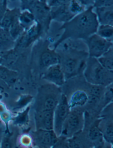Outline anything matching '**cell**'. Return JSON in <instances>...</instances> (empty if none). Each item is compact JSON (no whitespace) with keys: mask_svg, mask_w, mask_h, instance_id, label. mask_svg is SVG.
I'll list each match as a JSON object with an SVG mask.
<instances>
[{"mask_svg":"<svg viewBox=\"0 0 113 148\" xmlns=\"http://www.w3.org/2000/svg\"><path fill=\"white\" fill-rule=\"evenodd\" d=\"M21 12L20 8L15 7L11 9L7 8L0 23V27L9 30L13 24L19 21V15Z\"/></svg>","mask_w":113,"mask_h":148,"instance_id":"15","label":"cell"},{"mask_svg":"<svg viewBox=\"0 0 113 148\" xmlns=\"http://www.w3.org/2000/svg\"><path fill=\"white\" fill-rule=\"evenodd\" d=\"M88 137L90 141L95 145H102L103 141V136L102 131L98 127H92L88 133Z\"/></svg>","mask_w":113,"mask_h":148,"instance_id":"23","label":"cell"},{"mask_svg":"<svg viewBox=\"0 0 113 148\" xmlns=\"http://www.w3.org/2000/svg\"><path fill=\"white\" fill-rule=\"evenodd\" d=\"M2 81H1V79H0V83H1V82H2Z\"/></svg>","mask_w":113,"mask_h":148,"instance_id":"38","label":"cell"},{"mask_svg":"<svg viewBox=\"0 0 113 148\" xmlns=\"http://www.w3.org/2000/svg\"><path fill=\"white\" fill-rule=\"evenodd\" d=\"M5 5V3H4V0H0V5Z\"/></svg>","mask_w":113,"mask_h":148,"instance_id":"35","label":"cell"},{"mask_svg":"<svg viewBox=\"0 0 113 148\" xmlns=\"http://www.w3.org/2000/svg\"><path fill=\"white\" fill-rule=\"evenodd\" d=\"M68 4L51 9L52 21L64 24L74 17L68 9Z\"/></svg>","mask_w":113,"mask_h":148,"instance_id":"12","label":"cell"},{"mask_svg":"<svg viewBox=\"0 0 113 148\" xmlns=\"http://www.w3.org/2000/svg\"><path fill=\"white\" fill-rule=\"evenodd\" d=\"M34 134L36 143L42 147H51L58 142L57 135L53 130H37Z\"/></svg>","mask_w":113,"mask_h":148,"instance_id":"11","label":"cell"},{"mask_svg":"<svg viewBox=\"0 0 113 148\" xmlns=\"http://www.w3.org/2000/svg\"><path fill=\"white\" fill-rule=\"evenodd\" d=\"M2 58L1 53H0V65H2Z\"/></svg>","mask_w":113,"mask_h":148,"instance_id":"33","label":"cell"},{"mask_svg":"<svg viewBox=\"0 0 113 148\" xmlns=\"http://www.w3.org/2000/svg\"><path fill=\"white\" fill-rule=\"evenodd\" d=\"M92 85L90 88V94L91 96L95 98L99 97L101 96L103 91V86L97 85Z\"/></svg>","mask_w":113,"mask_h":148,"instance_id":"28","label":"cell"},{"mask_svg":"<svg viewBox=\"0 0 113 148\" xmlns=\"http://www.w3.org/2000/svg\"><path fill=\"white\" fill-rule=\"evenodd\" d=\"M30 10L34 14L36 21L44 29L49 28L52 21L51 9L46 3L37 1Z\"/></svg>","mask_w":113,"mask_h":148,"instance_id":"7","label":"cell"},{"mask_svg":"<svg viewBox=\"0 0 113 148\" xmlns=\"http://www.w3.org/2000/svg\"><path fill=\"white\" fill-rule=\"evenodd\" d=\"M60 56L54 49L44 51L39 58L40 66L45 69L53 65L60 64Z\"/></svg>","mask_w":113,"mask_h":148,"instance_id":"14","label":"cell"},{"mask_svg":"<svg viewBox=\"0 0 113 148\" xmlns=\"http://www.w3.org/2000/svg\"><path fill=\"white\" fill-rule=\"evenodd\" d=\"M113 6V0H95L93 7Z\"/></svg>","mask_w":113,"mask_h":148,"instance_id":"29","label":"cell"},{"mask_svg":"<svg viewBox=\"0 0 113 148\" xmlns=\"http://www.w3.org/2000/svg\"><path fill=\"white\" fill-rule=\"evenodd\" d=\"M8 1V0H4V3H5V5H7Z\"/></svg>","mask_w":113,"mask_h":148,"instance_id":"36","label":"cell"},{"mask_svg":"<svg viewBox=\"0 0 113 148\" xmlns=\"http://www.w3.org/2000/svg\"><path fill=\"white\" fill-rule=\"evenodd\" d=\"M70 1L71 0H47V4L51 9L68 4Z\"/></svg>","mask_w":113,"mask_h":148,"instance_id":"27","label":"cell"},{"mask_svg":"<svg viewBox=\"0 0 113 148\" xmlns=\"http://www.w3.org/2000/svg\"><path fill=\"white\" fill-rule=\"evenodd\" d=\"M21 2V10H30L37 0H19Z\"/></svg>","mask_w":113,"mask_h":148,"instance_id":"30","label":"cell"},{"mask_svg":"<svg viewBox=\"0 0 113 148\" xmlns=\"http://www.w3.org/2000/svg\"><path fill=\"white\" fill-rule=\"evenodd\" d=\"M104 139L106 140L107 142L113 143V123H109L107 125L103 132H102Z\"/></svg>","mask_w":113,"mask_h":148,"instance_id":"26","label":"cell"},{"mask_svg":"<svg viewBox=\"0 0 113 148\" xmlns=\"http://www.w3.org/2000/svg\"><path fill=\"white\" fill-rule=\"evenodd\" d=\"M95 33L105 40L113 42V26L99 25Z\"/></svg>","mask_w":113,"mask_h":148,"instance_id":"22","label":"cell"},{"mask_svg":"<svg viewBox=\"0 0 113 148\" xmlns=\"http://www.w3.org/2000/svg\"><path fill=\"white\" fill-rule=\"evenodd\" d=\"M60 98L53 93L47 94L43 97L41 106L38 110H52L54 111L58 103Z\"/></svg>","mask_w":113,"mask_h":148,"instance_id":"20","label":"cell"},{"mask_svg":"<svg viewBox=\"0 0 113 148\" xmlns=\"http://www.w3.org/2000/svg\"><path fill=\"white\" fill-rule=\"evenodd\" d=\"M68 7L69 11L74 16L82 13L88 8L78 0H71Z\"/></svg>","mask_w":113,"mask_h":148,"instance_id":"24","label":"cell"},{"mask_svg":"<svg viewBox=\"0 0 113 148\" xmlns=\"http://www.w3.org/2000/svg\"><path fill=\"white\" fill-rule=\"evenodd\" d=\"M10 1H18V0H10Z\"/></svg>","mask_w":113,"mask_h":148,"instance_id":"37","label":"cell"},{"mask_svg":"<svg viewBox=\"0 0 113 148\" xmlns=\"http://www.w3.org/2000/svg\"><path fill=\"white\" fill-rule=\"evenodd\" d=\"M87 46L88 56L98 58L113 47V42L105 40L95 33L84 40Z\"/></svg>","mask_w":113,"mask_h":148,"instance_id":"3","label":"cell"},{"mask_svg":"<svg viewBox=\"0 0 113 148\" xmlns=\"http://www.w3.org/2000/svg\"><path fill=\"white\" fill-rule=\"evenodd\" d=\"M16 41L6 29L0 27V53L15 48Z\"/></svg>","mask_w":113,"mask_h":148,"instance_id":"16","label":"cell"},{"mask_svg":"<svg viewBox=\"0 0 113 148\" xmlns=\"http://www.w3.org/2000/svg\"><path fill=\"white\" fill-rule=\"evenodd\" d=\"M19 21L25 31L30 28L36 22L34 14L29 10H21Z\"/></svg>","mask_w":113,"mask_h":148,"instance_id":"18","label":"cell"},{"mask_svg":"<svg viewBox=\"0 0 113 148\" xmlns=\"http://www.w3.org/2000/svg\"><path fill=\"white\" fill-rule=\"evenodd\" d=\"M7 6L5 5H0V23L1 22L5 12L7 9Z\"/></svg>","mask_w":113,"mask_h":148,"instance_id":"32","label":"cell"},{"mask_svg":"<svg viewBox=\"0 0 113 148\" xmlns=\"http://www.w3.org/2000/svg\"><path fill=\"white\" fill-rule=\"evenodd\" d=\"M82 51H77L74 54L66 56L62 59L60 58V64L64 73L66 78L70 77L76 75L81 69L82 62L79 57H77L76 53Z\"/></svg>","mask_w":113,"mask_h":148,"instance_id":"8","label":"cell"},{"mask_svg":"<svg viewBox=\"0 0 113 148\" xmlns=\"http://www.w3.org/2000/svg\"><path fill=\"white\" fill-rule=\"evenodd\" d=\"M38 1L40 2H43V3H46L47 4V0H37Z\"/></svg>","mask_w":113,"mask_h":148,"instance_id":"34","label":"cell"},{"mask_svg":"<svg viewBox=\"0 0 113 148\" xmlns=\"http://www.w3.org/2000/svg\"><path fill=\"white\" fill-rule=\"evenodd\" d=\"M43 30L42 26L36 22L30 28L25 30L16 41L14 48L20 50L29 47L39 38Z\"/></svg>","mask_w":113,"mask_h":148,"instance_id":"6","label":"cell"},{"mask_svg":"<svg viewBox=\"0 0 113 148\" xmlns=\"http://www.w3.org/2000/svg\"><path fill=\"white\" fill-rule=\"evenodd\" d=\"M84 119L82 113L70 112L62 128L61 135L70 138L81 131L83 128Z\"/></svg>","mask_w":113,"mask_h":148,"instance_id":"4","label":"cell"},{"mask_svg":"<svg viewBox=\"0 0 113 148\" xmlns=\"http://www.w3.org/2000/svg\"><path fill=\"white\" fill-rule=\"evenodd\" d=\"M8 31L13 39L16 41L21 36L25 30L20 25L18 21L13 24L9 28Z\"/></svg>","mask_w":113,"mask_h":148,"instance_id":"25","label":"cell"},{"mask_svg":"<svg viewBox=\"0 0 113 148\" xmlns=\"http://www.w3.org/2000/svg\"><path fill=\"white\" fill-rule=\"evenodd\" d=\"M99 24L93 7H88L83 12L72 18L59 28L62 31L54 44V50L64 40L75 38L85 40L88 37L96 33Z\"/></svg>","mask_w":113,"mask_h":148,"instance_id":"1","label":"cell"},{"mask_svg":"<svg viewBox=\"0 0 113 148\" xmlns=\"http://www.w3.org/2000/svg\"><path fill=\"white\" fill-rule=\"evenodd\" d=\"M70 112L66 97L62 95L54 110L53 130L57 136H61L64 122Z\"/></svg>","mask_w":113,"mask_h":148,"instance_id":"5","label":"cell"},{"mask_svg":"<svg viewBox=\"0 0 113 148\" xmlns=\"http://www.w3.org/2000/svg\"><path fill=\"white\" fill-rule=\"evenodd\" d=\"M78 1L87 8L93 6L95 2V0H78Z\"/></svg>","mask_w":113,"mask_h":148,"instance_id":"31","label":"cell"},{"mask_svg":"<svg viewBox=\"0 0 113 148\" xmlns=\"http://www.w3.org/2000/svg\"><path fill=\"white\" fill-rule=\"evenodd\" d=\"M54 111L37 110L35 114L37 130H53Z\"/></svg>","mask_w":113,"mask_h":148,"instance_id":"10","label":"cell"},{"mask_svg":"<svg viewBox=\"0 0 113 148\" xmlns=\"http://www.w3.org/2000/svg\"><path fill=\"white\" fill-rule=\"evenodd\" d=\"M42 78L53 85L61 86L65 82L66 77L61 65L57 64L45 69Z\"/></svg>","mask_w":113,"mask_h":148,"instance_id":"9","label":"cell"},{"mask_svg":"<svg viewBox=\"0 0 113 148\" xmlns=\"http://www.w3.org/2000/svg\"><path fill=\"white\" fill-rule=\"evenodd\" d=\"M84 75L87 82L92 85L108 86L113 81V71L104 68L94 58L89 57L85 62Z\"/></svg>","mask_w":113,"mask_h":148,"instance_id":"2","label":"cell"},{"mask_svg":"<svg viewBox=\"0 0 113 148\" xmlns=\"http://www.w3.org/2000/svg\"><path fill=\"white\" fill-rule=\"evenodd\" d=\"M97 59L99 63L104 68L108 71H113V47Z\"/></svg>","mask_w":113,"mask_h":148,"instance_id":"21","label":"cell"},{"mask_svg":"<svg viewBox=\"0 0 113 148\" xmlns=\"http://www.w3.org/2000/svg\"><path fill=\"white\" fill-rule=\"evenodd\" d=\"M89 97L84 91H77L72 95L68 105L70 109L78 106H83L88 103Z\"/></svg>","mask_w":113,"mask_h":148,"instance_id":"19","label":"cell"},{"mask_svg":"<svg viewBox=\"0 0 113 148\" xmlns=\"http://www.w3.org/2000/svg\"><path fill=\"white\" fill-rule=\"evenodd\" d=\"M17 71L3 65H0V79L7 84L16 82L18 78Z\"/></svg>","mask_w":113,"mask_h":148,"instance_id":"17","label":"cell"},{"mask_svg":"<svg viewBox=\"0 0 113 148\" xmlns=\"http://www.w3.org/2000/svg\"><path fill=\"white\" fill-rule=\"evenodd\" d=\"M94 11L99 25L113 26V6L94 8Z\"/></svg>","mask_w":113,"mask_h":148,"instance_id":"13","label":"cell"}]
</instances>
